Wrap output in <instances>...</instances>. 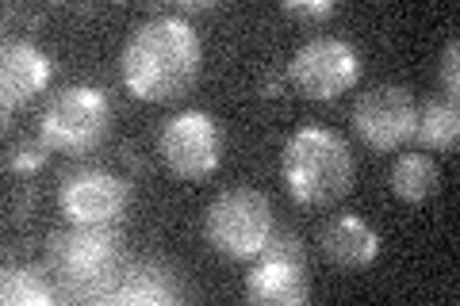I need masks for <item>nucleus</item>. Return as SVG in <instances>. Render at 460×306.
<instances>
[{
    "label": "nucleus",
    "instance_id": "nucleus-1",
    "mask_svg": "<svg viewBox=\"0 0 460 306\" xmlns=\"http://www.w3.org/2000/svg\"><path fill=\"white\" fill-rule=\"evenodd\" d=\"M204 62V47L189 20L154 16L135 27L123 47V81L127 92L146 104H165L192 89Z\"/></svg>",
    "mask_w": 460,
    "mask_h": 306
},
{
    "label": "nucleus",
    "instance_id": "nucleus-2",
    "mask_svg": "<svg viewBox=\"0 0 460 306\" xmlns=\"http://www.w3.org/2000/svg\"><path fill=\"white\" fill-rule=\"evenodd\" d=\"M284 188L304 207L338 203L353 184V153L326 127H299L284 145Z\"/></svg>",
    "mask_w": 460,
    "mask_h": 306
},
{
    "label": "nucleus",
    "instance_id": "nucleus-3",
    "mask_svg": "<svg viewBox=\"0 0 460 306\" xmlns=\"http://www.w3.org/2000/svg\"><path fill=\"white\" fill-rule=\"evenodd\" d=\"M204 238L219 257L250 260L272 241V207L253 188H230L215 196L204 214Z\"/></svg>",
    "mask_w": 460,
    "mask_h": 306
},
{
    "label": "nucleus",
    "instance_id": "nucleus-4",
    "mask_svg": "<svg viewBox=\"0 0 460 306\" xmlns=\"http://www.w3.org/2000/svg\"><path fill=\"white\" fill-rule=\"evenodd\" d=\"M111 127L108 96L93 84H69L47 100V111L39 115V138L58 153H89L104 142Z\"/></svg>",
    "mask_w": 460,
    "mask_h": 306
},
{
    "label": "nucleus",
    "instance_id": "nucleus-5",
    "mask_svg": "<svg viewBox=\"0 0 460 306\" xmlns=\"http://www.w3.org/2000/svg\"><path fill=\"white\" fill-rule=\"evenodd\" d=\"M157 153L169 165L172 177L181 180H199L215 172L223 153V135L219 123L211 119L208 111H181L162 127V138H157Z\"/></svg>",
    "mask_w": 460,
    "mask_h": 306
},
{
    "label": "nucleus",
    "instance_id": "nucleus-6",
    "mask_svg": "<svg viewBox=\"0 0 460 306\" xmlns=\"http://www.w3.org/2000/svg\"><path fill=\"white\" fill-rule=\"evenodd\" d=\"M288 77L307 100H334L349 92L361 77V54L345 39H311L307 47L296 50Z\"/></svg>",
    "mask_w": 460,
    "mask_h": 306
},
{
    "label": "nucleus",
    "instance_id": "nucleus-7",
    "mask_svg": "<svg viewBox=\"0 0 460 306\" xmlns=\"http://www.w3.org/2000/svg\"><path fill=\"white\" fill-rule=\"evenodd\" d=\"M246 295L261 306H299L311 299L304 249L296 238L269 241L246 275Z\"/></svg>",
    "mask_w": 460,
    "mask_h": 306
},
{
    "label": "nucleus",
    "instance_id": "nucleus-8",
    "mask_svg": "<svg viewBox=\"0 0 460 306\" xmlns=\"http://www.w3.org/2000/svg\"><path fill=\"white\" fill-rule=\"evenodd\" d=\"M414 100L399 84H376L357 96L353 104V127L361 142L376 153H392L414 135Z\"/></svg>",
    "mask_w": 460,
    "mask_h": 306
},
{
    "label": "nucleus",
    "instance_id": "nucleus-9",
    "mask_svg": "<svg viewBox=\"0 0 460 306\" xmlns=\"http://www.w3.org/2000/svg\"><path fill=\"white\" fill-rule=\"evenodd\" d=\"M58 203L74 226H108L127 211V184L104 169H81L66 177Z\"/></svg>",
    "mask_w": 460,
    "mask_h": 306
},
{
    "label": "nucleus",
    "instance_id": "nucleus-10",
    "mask_svg": "<svg viewBox=\"0 0 460 306\" xmlns=\"http://www.w3.org/2000/svg\"><path fill=\"white\" fill-rule=\"evenodd\" d=\"M50 260H54V268L74 284L100 280V275H108L115 268V260H119V238L104 226H74L54 238Z\"/></svg>",
    "mask_w": 460,
    "mask_h": 306
},
{
    "label": "nucleus",
    "instance_id": "nucleus-11",
    "mask_svg": "<svg viewBox=\"0 0 460 306\" xmlns=\"http://www.w3.org/2000/svg\"><path fill=\"white\" fill-rule=\"evenodd\" d=\"M50 81V57L42 54L31 42H8L4 47V62H0V100L4 111L27 104L35 92L47 89Z\"/></svg>",
    "mask_w": 460,
    "mask_h": 306
},
{
    "label": "nucleus",
    "instance_id": "nucleus-12",
    "mask_svg": "<svg viewBox=\"0 0 460 306\" xmlns=\"http://www.w3.org/2000/svg\"><path fill=\"white\" fill-rule=\"evenodd\" d=\"M319 245L326 260H334L338 268H368L380 257V238L365 218L357 214H338L330 218L319 234Z\"/></svg>",
    "mask_w": 460,
    "mask_h": 306
},
{
    "label": "nucleus",
    "instance_id": "nucleus-13",
    "mask_svg": "<svg viewBox=\"0 0 460 306\" xmlns=\"http://www.w3.org/2000/svg\"><path fill=\"white\" fill-rule=\"evenodd\" d=\"M460 135V115L453 100H429V104L414 115V135L422 150H453Z\"/></svg>",
    "mask_w": 460,
    "mask_h": 306
},
{
    "label": "nucleus",
    "instance_id": "nucleus-14",
    "mask_svg": "<svg viewBox=\"0 0 460 306\" xmlns=\"http://www.w3.org/2000/svg\"><path fill=\"white\" fill-rule=\"evenodd\" d=\"M387 180H392V192L402 203H422L438 188V165L429 153H402L392 165V177Z\"/></svg>",
    "mask_w": 460,
    "mask_h": 306
},
{
    "label": "nucleus",
    "instance_id": "nucleus-15",
    "mask_svg": "<svg viewBox=\"0 0 460 306\" xmlns=\"http://www.w3.org/2000/svg\"><path fill=\"white\" fill-rule=\"evenodd\" d=\"M54 291L47 287V280L27 268H8L4 280H0V302L4 306H50Z\"/></svg>",
    "mask_w": 460,
    "mask_h": 306
},
{
    "label": "nucleus",
    "instance_id": "nucleus-16",
    "mask_svg": "<svg viewBox=\"0 0 460 306\" xmlns=\"http://www.w3.org/2000/svg\"><path fill=\"white\" fill-rule=\"evenodd\" d=\"M172 299H177V291L169 287V280H162V275H138V272L111 295V302H172Z\"/></svg>",
    "mask_w": 460,
    "mask_h": 306
},
{
    "label": "nucleus",
    "instance_id": "nucleus-17",
    "mask_svg": "<svg viewBox=\"0 0 460 306\" xmlns=\"http://www.w3.org/2000/svg\"><path fill=\"white\" fill-rule=\"evenodd\" d=\"M47 150L50 145L47 142H20V145H12V153H8V172H16V177H31V172H39L42 165H47Z\"/></svg>",
    "mask_w": 460,
    "mask_h": 306
},
{
    "label": "nucleus",
    "instance_id": "nucleus-18",
    "mask_svg": "<svg viewBox=\"0 0 460 306\" xmlns=\"http://www.w3.org/2000/svg\"><path fill=\"white\" fill-rule=\"evenodd\" d=\"M284 12L292 20H307V23H323V20H330L334 16V0H288L284 4Z\"/></svg>",
    "mask_w": 460,
    "mask_h": 306
},
{
    "label": "nucleus",
    "instance_id": "nucleus-19",
    "mask_svg": "<svg viewBox=\"0 0 460 306\" xmlns=\"http://www.w3.org/2000/svg\"><path fill=\"white\" fill-rule=\"evenodd\" d=\"M456 57H460V42L456 39H449L445 42V54H441V84H445V92H456Z\"/></svg>",
    "mask_w": 460,
    "mask_h": 306
}]
</instances>
